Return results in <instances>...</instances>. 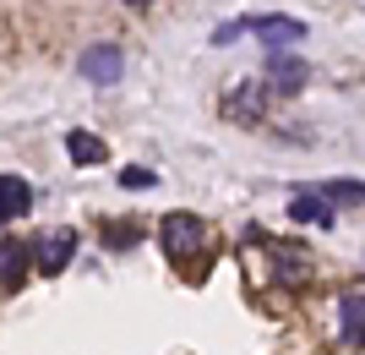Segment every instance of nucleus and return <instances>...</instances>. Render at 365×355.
Here are the masks:
<instances>
[{
	"label": "nucleus",
	"instance_id": "1",
	"mask_svg": "<svg viewBox=\"0 0 365 355\" xmlns=\"http://www.w3.org/2000/svg\"><path fill=\"white\" fill-rule=\"evenodd\" d=\"M158 241H164L169 263H191L197 251L213 246V235H207V224H202L197 214H169L164 224H158Z\"/></svg>",
	"mask_w": 365,
	"mask_h": 355
},
{
	"label": "nucleus",
	"instance_id": "2",
	"mask_svg": "<svg viewBox=\"0 0 365 355\" xmlns=\"http://www.w3.org/2000/svg\"><path fill=\"white\" fill-rule=\"evenodd\" d=\"M245 33H257L262 44H267V55L305 44V22L300 16H245Z\"/></svg>",
	"mask_w": 365,
	"mask_h": 355
},
{
	"label": "nucleus",
	"instance_id": "3",
	"mask_svg": "<svg viewBox=\"0 0 365 355\" xmlns=\"http://www.w3.org/2000/svg\"><path fill=\"white\" fill-rule=\"evenodd\" d=\"M82 77L98 82V88H115V82L125 77V55H120V44H93V49H82Z\"/></svg>",
	"mask_w": 365,
	"mask_h": 355
},
{
	"label": "nucleus",
	"instance_id": "4",
	"mask_svg": "<svg viewBox=\"0 0 365 355\" xmlns=\"http://www.w3.org/2000/svg\"><path fill=\"white\" fill-rule=\"evenodd\" d=\"M267 82H273L278 93H300L305 82H311V66H305L300 55H289V49H278V55H267Z\"/></svg>",
	"mask_w": 365,
	"mask_h": 355
},
{
	"label": "nucleus",
	"instance_id": "5",
	"mask_svg": "<svg viewBox=\"0 0 365 355\" xmlns=\"http://www.w3.org/2000/svg\"><path fill=\"white\" fill-rule=\"evenodd\" d=\"M262 109H267V82H235V93L224 104L229 121H257Z\"/></svg>",
	"mask_w": 365,
	"mask_h": 355
},
{
	"label": "nucleus",
	"instance_id": "6",
	"mask_svg": "<svg viewBox=\"0 0 365 355\" xmlns=\"http://www.w3.org/2000/svg\"><path fill=\"white\" fill-rule=\"evenodd\" d=\"M338 334L349 350H365V295H344L338 301Z\"/></svg>",
	"mask_w": 365,
	"mask_h": 355
},
{
	"label": "nucleus",
	"instance_id": "7",
	"mask_svg": "<svg viewBox=\"0 0 365 355\" xmlns=\"http://www.w3.org/2000/svg\"><path fill=\"white\" fill-rule=\"evenodd\" d=\"M28 202H33V191H28L22 175H0V224L22 219V214H28Z\"/></svg>",
	"mask_w": 365,
	"mask_h": 355
},
{
	"label": "nucleus",
	"instance_id": "8",
	"mask_svg": "<svg viewBox=\"0 0 365 355\" xmlns=\"http://www.w3.org/2000/svg\"><path fill=\"white\" fill-rule=\"evenodd\" d=\"M71 251H76V230H61V235H49L33 257H38V268H44V274H61V268L71 263Z\"/></svg>",
	"mask_w": 365,
	"mask_h": 355
},
{
	"label": "nucleus",
	"instance_id": "9",
	"mask_svg": "<svg viewBox=\"0 0 365 355\" xmlns=\"http://www.w3.org/2000/svg\"><path fill=\"white\" fill-rule=\"evenodd\" d=\"M66 154L76 159V164H104L109 159V148L98 137H93V131H71V137H66Z\"/></svg>",
	"mask_w": 365,
	"mask_h": 355
},
{
	"label": "nucleus",
	"instance_id": "10",
	"mask_svg": "<svg viewBox=\"0 0 365 355\" xmlns=\"http://www.w3.org/2000/svg\"><path fill=\"white\" fill-rule=\"evenodd\" d=\"M289 219H294V224H333V208H327L322 197H294Z\"/></svg>",
	"mask_w": 365,
	"mask_h": 355
},
{
	"label": "nucleus",
	"instance_id": "11",
	"mask_svg": "<svg viewBox=\"0 0 365 355\" xmlns=\"http://www.w3.org/2000/svg\"><path fill=\"white\" fill-rule=\"evenodd\" d=\"M22 257H28V246H16V241H6V246H0V279H6V284H16V279H22Z\"/></svg>",
	"mask_w": 365,
	"mask_h": 355
},
{
	"label": "nucleus",
	"instance_id": "12",
	"mask_svg": "<svg viewBox=\"0 0 365 355\" xmlns=\"http://www.w3.org/2000/svg\"><path fill=\"white\" fill-rule=\"evenodd\" d=\"M327 202H365V186L360 181H333L327 186Z\"/></svg>",
	"mask_w": 365,
	"mask_h": 355
},
{
	"label": "nucleus",
	"instance_id": "13",
	"mask_svg": "<svg viewBox=\"0 0 365 355\" xmlns=\"http://www.w3.org/2000/svg\"><path fill=\"white\" fill-rule=\"evenodd\" d=\"M120 186H131V191H148V186H153V170H142V164H125V170H120Z\"/></svg>",
	"mask_w": 365,
	"mask_h": 355
},
{
	"label": "nucleus",
	"instance_id": "14",
	"mask_svg": "<svg viewBox=\"0 0 365 355\" xmlns=\"http://www.w3.org/2000/svg\"><path fill=\"white\" fill-rule=\"evenodd\" d=\"M240 33H245V16H240V22H224V28L213 33V44H229V39H240Z\"/></svg>",
	"mask_w": 365,
	"mask_h": 355
},
{
	"label": "nucleus",
	"instance_id": "15",
	"mask_svg": "<svg viewBox=\"0 0 365 355\" xmlns=\"http://www.w3.org/2000/svg\"><path fill=\"white\" fill-rule=\"evenodd\" d=\"M125 6H148V0H125Z\"/></svg>",
	"mask_w": 365,
	"mask_h": 355
}]
</instances>
